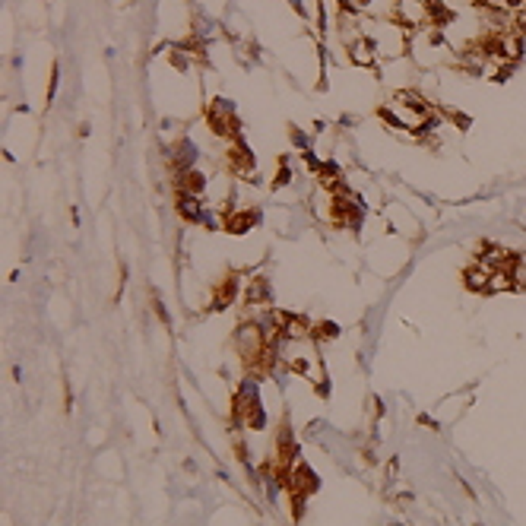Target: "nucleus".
<instances>
[{"label": "nucleus", "mask_w": 526, "mask_h": 526, "mask_svg": "<svg viewBox=\"0 0 526 526\" xmlns=\"http://www.w3.org/2000/svg\"><path fill=\"white\" fill-rule=\"evenodd\" d=\"M238 295H245V286H241L238 276L231 273V276H225V279L216 286V292H213V308H229Z\"/></svg>", "instance_id": "f257e3e1"}]
</instances>
